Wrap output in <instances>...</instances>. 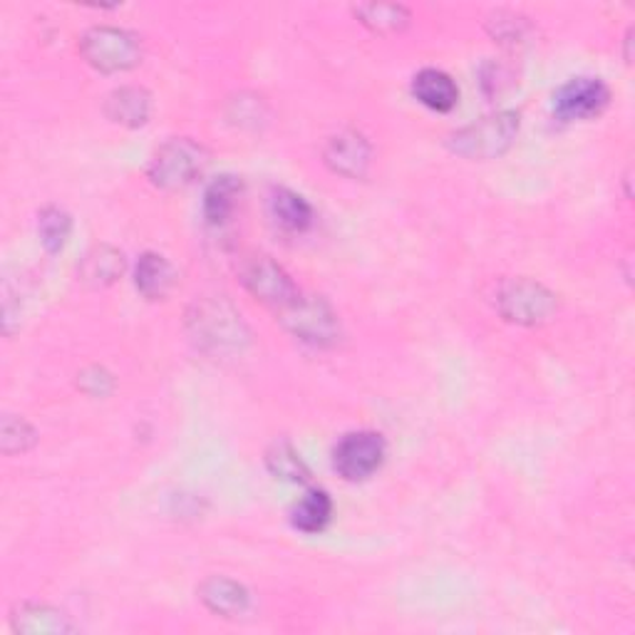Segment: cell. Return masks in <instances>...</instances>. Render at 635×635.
I'll list each match as a JSON object with an SVG mask.
<instances>
[{
  "label": "cell",
  "instance_id": "obj_6",
  "mask_svg": "<svg viewBox=\"0 0 635 635\" xmlns=\"http://www.w3.org/2000/svg\"><path fill=\"white\" fill-rule=\"evenodd\" d=\"M500 311L506 321L518 325L544 323L556 311V295L542 283L518 279L510 281L500 293Z\"/></svg>",
  "mask_w": 635,
  "mask_h": 635
},
{
  "label": "cell",
  "instance_id": "obj_20",
  "mask_svg": "<svg viewBox=\"0 0 635 635\" xmlns=\"http://www.w3.org/2000/svg\"><path fill=\"white\" fill-rule=\"evenodd\" d=\"M122 266H124L122 253L102 246V249H94L92 253H88V259H84V263H82V276L88 283L108 285V283L120 279Z\"/></svg>",
  "mask_w": 635,
  "mask_h": 635
},
{
  "label": "cell",
  "instance_id": "obj_22",
  "mask_svg": "<svg viewBox=\"0 0 635 635\" xmlns=\"http://www.w3.org/2000/svg\"><path fill=\"white\" fill-rule=\"evenodd\" d=\"M70 229H72V221L65 211L46 209L40 214V239H42V243H46V249L50 253H56L65 246L68 236H70Z\"/></svg>",
  "mask_w": 635,
  "mask_h": 635
},
{
  "label": "cell",
  "instance_id": "obj_21",
  "mask_svg": "<svg viewBox=\"0 0 635 635\" xmlns=\"http://www.w3.org/2000/svg\"><path fill=\"white\" fill-rule=\"evenodd\" d=\"M266 464L271 474H276L279 480L285 482H305L309 480V470H305L303 460L299 457L289 442H276L266 454Z\"/></svg>",
  "mask_w": 635,
  "mask_h": 635
},
{
  "label": "cell",
  "instance_id": "obj_18",
  "mask_svg": "<svg viewBox=\"0 0 635 635\" xmlns=\"http://www.w3.org/2000/svg\"><path fill=\"white\" fill-rule=\"evenodd\" d=\"M333 516V502L323 490H313L291 510V524L303 534L323 532Z\"/></svg>",
  "mask_w": 635,
  "mask_h": 635
},
{
  "label": "cell",
  "instance_id": "obj_12",
  "mask_svg": "<svg viewBox=\"0 0 635 635\" xmlns=\"http://www.w3.org/2000/svg\"><path fill=\"white\" fill-rule=\"evenodd\" d=\"M199 594H201V601H204V606L211 613H216V616L234 618L249 608V591L231 578H221V576L209 578L201 584Z\"/></svg>",
  "mask_w": 635,
  "mask_h": 635
},
{
  "label": "cell",
  "instance_id": "obj_8",
  "mask_svg": "<svg viewBox=\"0 0 635 635\" xmlns=\"http://www.w3.org/2000/svg\"><path fill=\"white\" fill-rule=\"evenodd\" d=\"M611 90L598 78H574L554 94V112L558 120H594L608 108Z\"/></svg>",
  "mask_w": 635,
  "mask_h": 635
},
{
  "label": "cell",
  "instance_id": "obj_3",
  "mask_svg": "<svg viewBox=\"0 0 635 635\" xmlns=\"http://www.w3.org/2000/svg\"><path fill=\"white\" fill-rule=\"evenodd\" d=\"M206 164V154L192 140H169L159 147L150 164V177L159 189L177 192L192 184Z\"/></svg>",
  "mask_w": 635,
  "mask_h": 635
},
{
  "label": "cell",
  "instance_id": "obj_5",
  "mask_svg": "<svg viewBox=\"0 0 635 635\" xmlns=\"http://www.w3.org/2000/svg\"><path fill=\"white\" fill-rule=\"evenodd\" d=\"M385 440L377 432H351L333 450V467L347 482H363L385 462Z\"/></svg>",
  "mask_w": 635,
  "mask_h": 635
},
{
  "label": "cell",
  "instance_id": "obj_9",
  "mask_svg": "<svg viewBox=\"0 0 635 635\" xmlns=\"http://www.w3.org/2000/svg\"><path fill=\"white\" fill-rule=\"evenodd\" d=\"M241 315L229 309L224 303H204L199 313L192 318L196 325V335L201 343H209L214 347L239 345L241 343Z\"/></svg>",
  "mask_w": 635,
  "mask_h": 635
},
{
  "label": "cell",
  "instance_id": "obj_1",
  "mask_svg": "<svg viewBox=\"0 0 635 635\" xmlns=\"http://www.w3.org/2000/svg\"><path fill=\"white\" fill-rule=\"evenodd\" d=\"M518 134V114L516 112H496L482 118L464 130L454 132L450 147L467 159H496L514 144Z\"/></svg>",
  "mask_w": 635,
  "mask_h": 635
},
{
  "label": "cell",
  "instance_id": "obj_15",
  "mask_svg": "<svg viewBox=\"0 0 635 635\" xmlns=\"http://www.w3.org/2000/svg\"><path fill=\"white\" fill-rule=\"evenodd\" d=\"M137 289L150 301H159L172 291L174 285V269L169 266V261L159 253H144L137 263V273H134Z\"/></svg>",
  "mask_w": 635,
  "mask_h": 635
},
{
  "label": "cell",
  "instance_id": "obj_13",
  "mask_svg": "<svg viewBox=\"0 0 635 635\" xmlns=\"http://www.w3.org/2000/svg\"><path fill=\"white\" fill-rule=\"evenodd\" d=\"M271 216L281 229L293 231V234H301V231L313 224L311 204L301 194L291 192V189H273Z\"/></svg>",
  "mask_w": 635,
  "mask_h": 635
},
{
  "label": "cell",
  "instance_id": "obj_14",
  "mask_svg": "<svg viewBox=\"0 0 635 635\" xmlns=\"http://www.w3.org/2000/svg\"><path fill=\"white\" fill-rule=\"evenodd\" d=\"M13 628L28 635H60L72 631L65 613L50 606H38V603H28L13 613Z\"/></svg>",
  "mask_w": 635,
  "mask_h": 635
},
{
  "label": "cell",
  "instance_id": "obj_7",
  "mask_svg": "<svg viewBox=\"0 0 635 635\" xmlns=\"http://www.w3.org/2000/svg\"><path fill=\"white\" fill-rule=\"evenodd\" d=\"M281 315V321L295 337L318 347L333 345L337 341V333H341L335 313L327 309V303L321 299H303L301 295V299Z\"/></svg>",
  "mask_w": 635,
  "mask_h": 635
},
{
  "label": "cell",
  "instance_id": "obj_11",
  "mask_svg": "<svg viewBox=\"0 0 635 635\" xmlns=\"http://www.w3.org/2000/svg\"><path fill=\"white\" fill-rule=\"evenodd\" d=\"M412 94L432 112H450L457 108L460 90L454 80L442 70H422L412 80Z\"/></svg>",
  "mask_w": 635,
  "mask_h": 635
},
{
  "label": "cell",
  "instance_id": "obj_16",
  "mask_svg": "<svg viewBox=\"0 0 635 635\" xmlns=\"http://www.w3.org/2000/svg\"><path fill=\"white\" fill-rule=\"evenodd\" d=\"M241 196V182L236 177H219L204 194V216L211 226H224L234 216Z\"/></svg>",
  "mask_w": 635,
  "mask_h": 635
},
{
  "label": "cell",
  "instance_id": "obj_4",
  "mask_svg": "<svg viewBox=\"0 0 635 635\" xmlns=\"http://www.w3.org/2000/svg\"><path fill=\"white\" fill-rule=\"evenodd\" d=\"M241 281L253 299H259L261 303H266L281 313L301 299L299 285L269 256H253L243 263Z\"/></svg>",
  "mask_w": 635,
  "mask_h": 635
},
{
  "label": "cell",
  "instance_id": "obj_10",
  "mask_svg": "<svg viewBox=\"0 0 635 635\" xmlns=\"http://www.w3.org/2000/svg\"><path fill=\"white\" fill-rule=\"evenodd\" d=\"M325 162L343 177H363L370 164V144L363 134L341 132L327 142Z\"/></svg>",
  "mask_w": 635,
  "mask_h": 635
},
{
  "label": "cell",
  "instance_id": "obj_2",
  "mask_svg": "<svg viewBox=\"0 0 635 635\" xmlns=\"http://www.w3.org/2000/svg\"><path fill=\"white\" fill-rule=\"evenodd\" d=\"M80 50L84 60L100 72H124L140 65L142 46L132 33L120 28H92L82 38Z\"/></svg>",
  "mask_w": 635,
  "mask_h": 635
},
{
  "label": "cell",
  "instance_id": "obj_17",
  "mask_svg": "<svg viewBox=\"0 0 635 635\" xmlns=\"http://www.w3.org/2000/svg\"><path fill=\"white\" fill-rule=\"evenodd\" d=\"M152 100L150 94L140 88H122L110 94L108 100V118L124 127H140L150 120Z\"/></svg>",
  "mask_w": 635,
  "mask_h": 635
},
{
  "label": "cell",
  "instance_id": "obj_19",
  "mask_svg": "<svg viewBox=\"0 0 635 635\" xmlns=\"http://www.w3.org/2000/svg\"><path fill=\"white\" fill-rule=\"evenodd\" d=\"M355 16L360 23L373 30V33H397L410 23V10L395 3H367L357 6Z\"/></svg>",
  "mask_w": 635,
  "mask_h": 635
}]
</instances>
